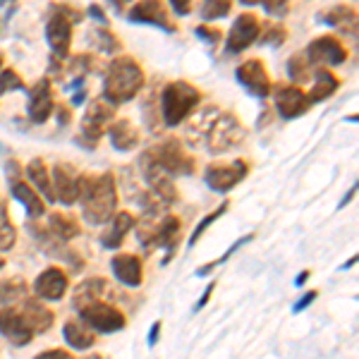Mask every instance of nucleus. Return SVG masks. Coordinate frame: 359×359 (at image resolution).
<instances>
[{
    "label": "nucleus",
    "instance_id": "39448f33",
    "mask_svg": "<svg viewBox=\"0 0 359 359\" xmlns=\"http://www.w3.org/2000/svg\"><path fill=\"white\" fill-rule=\"evenodd\" d=\"M82 20V13L72 10L69 5H53L46 22V41L55 57H67L69 46H72V25Z\"/></svg>",
    "mask_w": 359,
    "mask_h": 359
},
{
    "label": "nucleus",
    "instance_id": "79ce46f5",
    "mask_svg": "<svg viewBox=\"0 0 359 359\" xmlns=\"http://www.w3.org/2000/svg\"><path fill=\"white\" fill-rule=\"evenodd\" d=\"M172 3V10L177 15H189L192 13V0H170Z\"/></svg>",
    "mask_w": 359,
    "mask_h": 359
},
{
    "label": "nucleus",
    "instance_id": "09e8293b",
    "mask_svg": "<svg viewBox=\"0 0 359 359\" xmlns=\"http://www.w3.org/2000/svg\"><path fill=\"white\" fill-rule=\"evenodd\" d=\"M57 118H60V125H67V120H69V111H62V108H60V113H57Z\"/></svg>",
    "mask_w": 359,
    "mask_h": 359
},
{
    "label": "nucleus",
    "instance_id": "2eb2a0df",
    "mask_svg": "<svg viewBox=\"0 0 359 359\" xmlns=\"http://www.w3.org/2000/svg\"><path fill=\"white\" fill-rule=\"evenodd\" d=\"M8 175H10V189H13L15 199H20L25 204L29 218H41L43 216V199L32 189V184H27L20 177V165L15 161L8 163Z\"/></svg>",
    "mask_w": 359,
    "mask_h": 359
},
{
    "label": "nucleus",
    "instance_id": "8fccbe9b",
    "mask_svg": "<svg viewBox=\"0 0 359 359\" xmlns=\"http://www.w3.org/2000/svg\"><path fill=\"white\" fill-rule=\"evenodd\" d=\"M306 278H309V271H302V273L297 276V285H302V283L306 280Z\"/></svg>",
    "mask_w": 359,
    "mask_h": 359
},
{
    "label": "nucleus",
    "instance_id": "9d476101",
    "mask_svg": "<svg viewBox=\"0 0 359 359\" xmlns=\"http://www.w3.org/2000/svg\"><path fill=\"white\" fill-rule=\"evenodd\" d=\"M235 77L249 94L257 96V98H266L271 91H273V84H271V77H269V72H266V65L262 60L242 62V65L237 67Z\"/></svg>",
    "mask_w": 359,
    "mask_h": 359
},
{
    "label": "nucleus",
    "instance_id": "bb28decb",
    "mask_svg": "<svg viewBox=\"0 0 359 359\" xmlns=\"http://www.w3.org/2000/svg\"><path fill=\"white\" fill-rule=\"evenodd\" d=\"M326 22L343 34H352V36L357 34V10L350 8V5H335L326 15Z\"/></svg>",
    "mask_w": 359,
    "mask_h": 359
},
{
    "label": "nucleus",
    "instance_id": "5701e85b",
    "mask_svg": "<svg viewBox=\"0 0 359 359\" xmlns=\"http://www.w3.org/2000/svg\"><path fill=\"white\" fill-rule=\"evenodd\" d=\"M108 132H111V142L113 147L118 149V151H132V149L139 144V130L137 125L132 123V120H113V125L108 127Z\"/></svg>",
    "mask_w": 359,
    "mask_h": 359
},
{
    "label": "nucleus",
    "instance_id": "9b49d317",
    "mask_svg": "<svg viewBox=\"0 0 359 359\" xmlns=\"http://www.w3.org/2000/svg\"><path fill=\"white\" fill-rule=\"evenodd\" d=\"M139 168H142V175L149 182L151 192L156 199H163L165 204H172L177 199V189L172 184L170 175L165 170H161L158 165L154 163V158L149 154H142V161H139Z\"/></svg>",
    "mask_w": 359,
    "mask_h": 359
},
{
    "label": "nucleus",
    "instance_id": "a878e982",
    "mask_svg": "<svg viewBox=\"0 0 359 359\" xmlns=\"http://www.w3.org/2000/svg\"><path fill=\"white\" fill-rule=\"evenodd\" d=\"M27 175L32 180V184L39 189V194L46 196V201H55V194H53V182H50V175H48V168L41 158H34L32 163L27 165Z\"/></svg>",
    "mask_w": 359,
    "mask_h": 359
},
{
    "label": "nucleus",
    "instance_id": "f257e3e1",
    "mask_svg": "<svg viewBox=\"0 0 359 359\" xmlns=\"http://www.w3.org/2000/svg\"><path fill=\"white\" fill-rule=\"evenodd\" d=\"M144 86V69L130 55H120L108 65L103 77V101L111 106H123L132 101Z\"/></svg>",
    "mask_w": 359,
    "mask_h": 359
},
{
    "label": "nucleus",
    "instance_id": "4c0bfd02",
    "mask_svg": "<svg viewBox=\"0 0 359 359\" xmlns=\"http://www.w3.org/2000/svg\"><path fill=\"white\" fill-rule=\"evenodd\" d=\"M27 292V285H22L20 280H13V283H5V285H0V302L10 304L13 299H17L20 294Z\"/></svg>",
    "mask_w": 359,
    "mask_h": 359
},
{
    "label": "nucleus",
    "instance_id": "5fc2aeb1",
    "mask_svg": "<svg viewBox=\"0 0 359 359\" xmlns=\"http://www.w3.org/2000/svg\"><path fill=\"white\" fill-rule=\"evenodd\" d=\"M3 266H5V259H3V257H0V269H3Z\"/></svg>",
    "mask_w": 359,
    "mask_h": 359
},
{
    "label": "nucleus",
    "instance_id": "a18cd8bd",
    "mask_svg": "<svg viewBox=\"0 0 359 359\" xmlns=\"http://www.w3.org/2000/svg\"><path fill=\"white\" fill-rule=\"evenodd\" d=\"M89 15L94 17L96 22H101L103 27H108V17H106V13H103L101 8H98V5H89Z\"/></svg>",
    "mask_w": 359,
    "mask_h": 359
},
{
    "label": "nucleus",
    "instance_id": "a211bd4d",
    "mask_svg": "<svg viewBox=\"0 0 359 359\" xmlns=\"http://www.w3.org/2000/svg\"><path fill=\"white\" fill-rule=\"evenodd\" d=\"M127 17H130V22H139V25H154L165 29V32H175V25L170 22L168 10L163 8L161 0H142L130 10Z\"/></svg>",
    "mask_w": 359,
    "mask_h": 359
},
{
    "label": "nucleus",
    "instance_id": "6ab92c4d",
    "mask_svg": "<svg viewBox=\"0 0 359 359\" xmlns=\"http://www.w3.org/2000/svg\"><path fill=\"white\" fill-rule=\"evenodd\" d=\"M0 333L10 340L13 345H27L32 343L34 333L27 326V321L22 318V314L17 309H0Z\"/></svg>",
    "mask_w": 359,
    "mask_h": 359
},
{
    "label": "nucleus",
    "instance_id": "4468645a",
    "mask_svg": "<svg viewBox=\"0 0 359 359\" xmlns=\"http://www.w3.org/2000/svg\"><path fill=\"white\" fill-rule=\"evenodd\" d=\"M249 165L245 161H235L230 165H208L206 168V184L216 192H230L235 184L247 177Z\"/></svg>",
    "mask_w": 359,
    "mask_h": 359
},
{
    "label": "nucleus",
    "instance_id": "603ef678",
    "mask_svg": "<svg viewBox=\"0 0 359 359\" xmlns=\"http://www.w3.org/2000/svg\"><path fill=\"white\" fill-rule=\"evenodd\" d=\"M357 264V259H350L347 264H343V269H350V266H355Z\"/></svg>",
    "mask_w": 359,
    "mask_h": 359
},
{
    "label": "nucleus",
    "instance_id": "393cba45",
    "mask_svg": "<svg viewBox=\"0 0 359 359\" xmlns=\"http://www.w3.org/2000/svg\"><path fill=\"white\" fill-rule=\"evenodd\" d=\"M338 86H340V79L335 77L333 72H328V69H318L316 77H314V84H311V91L306 94V98H309V106H314V103L335 94Z\"/></svg>",
    "mask_w": 359,
    "mask_h": 359
},
{
    "label": "nucleus",
    "instance_id": "6e6552de",
    "mask_svg": "<svg viewBox=\"0 0 359 359\" xmlns=\"http://www.w3.org/2000/svg\"><path fill=\"white\" fill-rule=\"evenodd\" d=\"M304 57L309 62V67H328V65L333 67V65H343L347 60V50L338 39L326 34V36H318L316 41L309 43Z\"/></svg>",
    "mask_w": 359,
    "mask_h": 359
},
{
    "label": "nucleus",
    "instance_id": "ddd939ff",
    "mask_svg": "<svg viewBox=\"0 0 359 359\" xmlns=\"http://www.w3.org/2000/svg\"><path fill=\"white\" fill-rule=\"evenodd\" d=\"M259 32H262L259 17L252 13H242L235 20V25L228 34V50L230 53H242V50L249 48V46L257 41Z\"/></svg>",
    "mask_w": 359,
    "mask_h": 359
},
{
    "label": "nucleus",
    "instance_id": "f3484780",
    "mask_svg": "<svg viewBox=\"0 0 359 359\" xmlns=\"http://www.w3.org/2000/svg\"><path fill=\"white\" fill-rule=\"evenodd\" d=\"M53 86H50L48 79H39L36 84L32 86V91H29V118H32V123L41 125L46 120L50 118V113H53Z\"/></svg>",
    "mask_w": 359,
    "mask_h": 359
},
{
    "label": "nucleus",
    "instance_id": "20e7f679",
    "mask_svg": "<svg viewBox=\"0 0 359 359\" xmlns=\"http://www.w3.org/2000/svg\"><path fill=\"white\" fill-rule=\"evenodd\" d=\"M201 91L192 86L189 82H170L165 84L163 94H161V115H163V123L170 127L182 125L189 118V113L199 106Z\"/></svg>",
    "mask_w": 359,
    "mask_h": 359
},
{
    "label": "nucleus",
    "instance_id": "f704fd0d",
    "mask_svg": "<svg viewBox=\"0 0 359 359\" xmlns=\"http://www.w3.org/2000/svg\"><path fill=\"white\" fill-rule=\"evenodd\" d=\"M285 39H287L285 27H280V25L264 27V34H262V43L264 46H273V48H278V46L285 43Z\"/></svg>",
    "mask_w": 359,
    "mask_h": 359
},
{
    "label": "nucleus",
    "instance_id": "e433bc0d",
    "mask_svg": "<svg viewBox=\"0 0 359 359\" xmlns=\"http://www.w3.org/2000/svg\"><path fill=\"white\" fill-rule=\"evenodd\" d=\"M17 89H25V82H22V77L15 69L8 67L0 74V94H8V91H17Z\"/></svg>",
    "mask_w": 359,
    "mask_h": 359
},
{
    "label": "nucleus",
    "instance_id": "dca6fc26",
    "mask_svg": "<svg viewBox=\"0 0 359 359\" xmlns=\"http://www.w3.org/2000/svg\"><path fill=\"white\" fill-rule=\"evenodd\" d=\"M276 108H278V113H280V118L292 120L309 111V98H306V94L299 86L280 84V86H276Z\"/></svg>",
    "mask_w": 359,
    "mask_h": 359
},
{
    "label": "nucleus",
    "instance_id": "de8ad7c7",
    "mask_svg": "<svg viewBox=\"0 0 359 359\" xmlns=\"http://www.w3.org/2000/svg\"><path fill=\"white\" fill-rule=\"evenodd\" d=\"M213 287H216V285H213V283H211V285H208V287H206V290H204V297H201V302H199V304H196V309H201V306H204V304L208 302V297H211Z\"/></svg>",
    "mask_w": 359,
    "mask_h": 359
},
{
    "label": "nucleus",
    "instance_id": "72a5a7b5",
    "mask_svg": "<svg viewBox=\"0 0 359 359\" xmlns=\"http://www.w3.org/2000/svg\"><path fill=\"white\" fill-rule=\"evenodd\" d=\"M287 72H290L292 82H304V79L309 77L311 67H309V62H306L304 53H299V55H294L287 60Z\"/></svg>",
    "mask_w": 359,
    "mask_h": 359
},
{
    "label": "nucleus",
    "instance_id": "c85d7f7f",
    "mask_svg": "<svg viewBox=\"0 0 359 359\" xmlns=\"http://www.w3.org/2000/svg\"><path fill=\"white\" fill-rule=\"evenodd\" d=\"M62 335H65V340L74 347V350H89L96 340L94 333H91V328L84 326L82 321H67Z\"/></svg>",
    "mask_w": 359,
    "mask_h": 359
},
{
    "label": "nucleus",
    "instance_id": "7c9ffc66",
    "mask_svg": "<svg viewBox=\"0 0 359 359\" xmlns=\"http://www.w3.org/2000/svg\"><path fill=\"white\" fill-rule=\"evenodd\" d=\"M15 240H17V230L13 221L8 218V208L0 201V249H13L15 247Z\"/></svg>",
    "mask_w": 359,
    "mask_h": 359
},
{
    "label": "nucleus",
    "instance_id": "13d9d810",
    "mask_svg": "<svg viewBox=\"0 0 359 359\" xmlns=\"http://www.w3.org/2000/svg\"><path fill=\"white\" fill-rule=\"evenodd\" d=\"M0 65H3V60H0Z\"/></svg>",
    "mask_w": 359,
    "mask_h": 359
},
{
    "label": "nucleus",
    "instance_id": "7ed1b4c3",
    "mask_svg": "<svg viewBox=\"0 0 359 359\" xmlns=\"http://www.w3.org/2000/svg\"><path fill=\"white\" fill-rule=\"evenodd\" d=\"M82 213L91 225L108 223L115 216L118 206V189H115V177L111 172H103L98 177H82Z\"/></svg>",
    "mask_w": 359,
    "mask_h": 359
},
{
    "label": "nucleus",
    "instance_id": "cd10ccee",
    "mask_svg": "<svg viewBox=\"0 0 359 359\" xmlns=\"http://www.w3.org/2000/svg\"><path fill=\"white\" fill-rule=\"evenodd\" d=\"M48 230L53 233L57 240L69 242L79 235V223L74 221V216H67V213H50L48 216Z\"/></svg>",
    "mask_w": 359,
    "mask_h": 359
},
{
    "label": "nucleus",
    "instance_id": "49530a36",
    "mask_svg": "<svg viewBox=\"0 0 359 359\" xmlns=\"http://www.w3.org/2000/svg\"><path fill=\"white\" fill-rule=\"evenodd\" d=\"M158 333H161V321H156L151 326V333H149V345H156V340H158Z\"/></svg>",
    "mask_w": 359,
    "mask_h": 359
},
{
    "label": "nucleus",
    "instance_id": "4d7b16f0",
    "mask_svg": "<svg viewBox=\"0 0 359 359\" xmlns=\"http://www.w3.org/2000/svg\"><path fill=\"white\" fill-rule=\"evenodd\" d=\"M3 5H5V0H0V8H3Z\"/></svg>",
    "mask_w": 359,
    "mask_h": 359
},
{
    "label": "nucleus",
    "instance_id": "c9c22d12",
    "mask_svg": "<svg viewBox=\"0 0 359 359\" xmlns=\"http://www.w3.org/2000/svg\"><path fill=\"white\" fill-rule=\"evenodd\" d=\"M225 211H228V204H223L221 208H216V211H213V213H208V216L204 218V221H201V223H199V225H196V228H194L192 237H189V247H194L196 242H199V237L204 235V230L208 228V225H211V223H216L218 218H221Z\"/></svg>",
    "mask_w": 359,
    "mask_h": 359
},
{
    "label": "nucleus",
    "instance_id": "473e14b6",
    "mask_svg": "<svg viewBox=\"0 0 359 359\" xmlns=\"http://www.w3.org/2000/svg\"><path fill=\"white\" fill-rule=\"evenodd\" d=\"M94 36H96L98 48H101L103 53H115V50L123 46V43H120V39L115 36V34L108 27H98L96 32H94Z\"/></svg>",
    "mask_w": 359,
    "mask_h": 359
},
{
    "label": "nucleus",
    "instance_id": "2f4dec72",
    "mask_svg": "<svg viewBox=\"0 0 359 359\" xmlns=\"http://www.w3.org/2000/svg\"><path fill=\"white\" fill-rule=\"evenodd\" d=\"M230 8H233V0H204L201 15H204L206 20H221V17L230 13Z\"/></svg>",
    "mask_w": 359,
    "mask_h": 359
},
{
    "label": "nucleus",
    "instance_id": "aec40b11",
    "mask_svg": "<svg viewBox=\"0 0 359 359\" xmlns=\"http://www.w3.org/2000/svg\"><path fill=\"white\" fill-rule=\"evenodd\" d=\"M67 276L65 271L60 269H46L41 276L36 278V283H34V290L41 299H60L62 294L67 292Z\"/></svg>",
    "mask_w": 359,
    "mask_h": 359
},
{
    "label": "nucleus",
    "instance_id": "b1692460",
    "mask_svg": "<svg viewBox=\"0 0 359 359\" xmlns=\"http://www.w3.org/2000/svg\"><path fill=\"white\" fill-rule=\"evenodd\" d=\"M132 225H135V218H132V213H118V216L111 218V225H108V230L101 235V245L108 247V249H118L123 245L125 235L132 230Z\"/></svg>",
    "mask_w": 359,
    "mask_h": 359
},
{
    "label": "nucleus",
    "instance_id": "58836bf2",
    "mask_svg": "<svg viewBox=\"0 0 359 359\" xmlns=\"http://www.w3.org/2000/svg\"><path fill=\"white\" fill-rule=\"evenodd\" d=\"M249 240H252V235L242 237V240H240V242H235V245H233V247H230V249H228V252H225V254H223V257H221V259H218V262H211V264H208V266H204V269H199V271H196V276H206V273H208V271H213V269H216V266H221V264L225 262V259H228V257H230V254H233V252H237V249H240V247H242V245H245V242H249Z\"/></svg>",
    "mask_w": 359,
    "mask_h": 359
},
{
    "label": "nucleus",
    "instance_id": "423d86ee",
    "mask_svg": "<svg viewBox=\"0 0 359 359\" xmlns=\"http://www.w3.org/2000/svg\"><path fill=\"white\" fill-rule=\"evenodd\" d=\"M154 158V163L165 170L168 175H189L194 170V158L187 154V149L177 139H163L154 149L147 151Z\"/></svg>",
    "mask_w": 359,
    "mask_h": 359
},
{
    "label": "nucleus",
    "instance_id": "c03bdc74",
    "mask_svg": "<svg viewBox=\"0 0 359 359\" xmlns=\"http://www.w3.org/2000/svg\"><path fill=\"white\" fill-rule=\"evenodd\" d=\"M36 359H74V357L65 350H48V352H43V355H39Z\"/></svg>",
    "mask_w": 359,
    "mask_h": 359
},
{
    "label": "nucleus",
    "instance_id": "c756f323",
    "mask_svg": "<svg viewBox=\"0 0 359 359\" xmlns=\"http://www.w3.org/2000/svg\"><path fill=\"white\" fill-rule=\"evenodd\" d=\"M103 280H98V278H91V280L82 283V285L74 290V306L77 309H84L86 304L91 302H98V294L103 292Z\"/></svg>",
    "mask_w": 359,
    "mask_h": 359
},
{
    "label": "nucleus",
    "instance_id": "4be33fe9",
    "mask_svg": "<svg viewBox=\"0 0 359 359\" xmlns=\"http://www.w3.org/2000/svg\"><path fill=\"white\" fill-rule=\"evenodd\" d=\"M20 314L27 321V326L32 328V333H46L53 326V311L43 306L39 299H27Z\"/></svg>",
    "mask_w": 359,
    "mask_h": 359
},
{
    "label": "nucleus",
    "instance_id": "6e6d98bb",
    "mask_svg": "<svg viewBox=\"0 0 359 359\" xmlns=\"http://www.w3.org/2000/svg\"><path fill=\"white\" fill-rule=\"evenodd\" d=\"M89 359H101V357H96V355H91V357H89Z\"/></svg>",
    "mask_w": 359,
    "mask_h": 359
},
{
    "label": "nucleus",
    "instance_id": "0eeeda50",
    "mask_svg": "<svg viewBox=\"0 0 359 359\" xmlns=\"http://www.w3.org/2000/svg\"><path fill=\"white\" fill-rule=\"evenodd\" d=\"M115 120V106L106 103L103 98L89 103L84 118H82V132H79V144L94 149L96 142L108 132V125Z\"/></svg>",
    "mask_w": 359,
    "mask_h": 359
},
{
    "label": "nucleus",
    "instance_id": "a19ab883",
    "mask_svg": "<svg viewBox=\"0 0 359 359\" xmlns=\"http://www.w3.org/2000/svg\"><path fill=\"white\" fill-rule=\"evenodd\" d=\"M264 10L269 15H276V17H283L287 13V5H290V0H262Z\"/></svg>",
    "mask_w": 359,
    "mask_h": 359
},
{
    "label": "nucleus",
    "instance_id": "37998d69",
    "mask_svg": "<svg viewBox=\"0 0 359 359\" xmlns=\"http://www.w3.org/2000/svg\"><path fill=\"white\" fill-rule=\"evenodd\" d=\"M314 299H316V292H314V290H311V292H306L304 297L299 299V302L292 306V311H294V314H299V311H302V309H306V306H309L311 302H314Z\"/></svg>",
    "mask_w": 359,
    "mask_h": 359
},
{
    "label": "nucleus",
    "instance_id": "ea45409f",
    "mask_svg": "<svg viewBox=\"0 0 359 359\" xmlns=\"http://www.w3.org/2000/svg\"><path fill=\"white\" fill-rule=\"evenodd\" d=\"M194 34L199 39H204V41H208L211 46H216L218 41H221V32H218V27H206V25H201V27H196L194 29Z\"/></svg>",
    "mask_w": 359,
    "mask_h": 359
},
{
    "label": "nucleus",
    "instance_id": "3c124183",
    "mask_svg": "<svg viewBox=\"0 0 359 359\" xmlns=\"http://www.w3.org/2000/svg\"><path fill=\"white\" fill-rule=\"evenodd\" d=\"M111 3L115 5V8H118V13H120V8H123V3H125V0H111Z\"/></svg>",
    "mask_w": 359,
    "mask_h": 359
},
{
    "label": "nucleus",
    "instance_id": "f8f14e48",
    "mask_svg": "<svg viewBox=\"0 0 359 359\" xmlns=\"http://www.w3.org/2000/svg\"><path fill=\"white\" fill-rule=\"evenodd\" d=\"M53 194L55 201H62V204H74L79 199V189H82V175L74 170L69 163H57L53 168Z\"/></svg>",
    "mask_w": 359,
    "mask_h": 359
},
{
    "label": "nucleus",
    "instance_id": "1a4fd4ad",
    "mask_svg": "<svg viewBox=\"0 0 359 359\" xmlns=\"http://www.w3.org/2000/svg\"><path fill=\"white\" fill-rule=\"evenodd\" d=\"M82 321L89 328L101 331V333H115V331H120V328H125L123 311H118L115 306L101 302V299L84 306V309H82Z\"/></svg>",
    "mask_w": 359,
    "mask_h": 359
},
{
    "label": "nucleus",
    "instance_id": "864d4df0",
    "mask_svg": "<svg viewBox=\"0 0 359 359\" xmlns=\"http://www.w3.org/2000/svg\"><path fill=\"white\" fill-rule=\"evenodd\" d=\"M240 3H245V5H254V3H259V0H240Z\"/></svg>",
    "mask_w": 359,
    "mask_h": 359
},
{
    "label": "nucleus",
    "instance_id": "f03ea898",
    "mask_svg": "<svg viewBox=\"0 0 359 359\" xmlns=\"http://www.w3.org/2000/svg\"><path fill=\"white\" fill-rule=\"evenodd\" d=\"M194 132L196 137L206 139L208 151L213 154H225L245 142V127H242L240 120L233 113H218L216 108L206 111L199 123L194 120V127L189 130V135H194Z\"/></svg>",
    "mask_w": 359,
    "mask_h": 359
},
{
    "label": "nucleus",
    "instance_id": "412c9836",
    "mask_svg": "<svg viewBox=\"0 0 359 359\" xmlns=\"http://www.w3.org/2000/svg\"><path fill=\"white\" fill-rule=\"evenodd\" d=\"M113 273L120 283H125L127 287H139L142 285V262L135 254H118L113 259Z\"/></svg>",
    "mask_w": 359,
    "mask_h": 359
}]
</instances>
